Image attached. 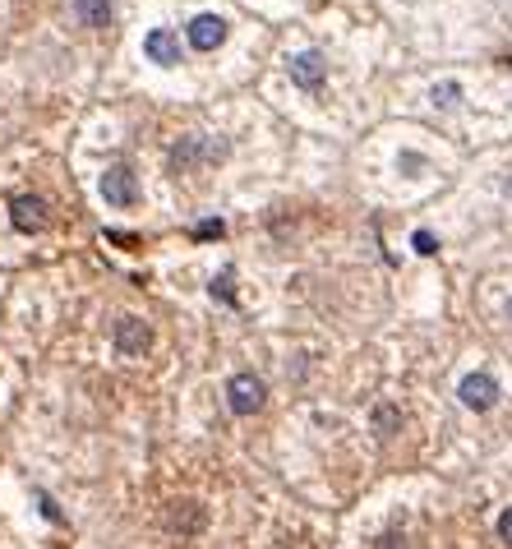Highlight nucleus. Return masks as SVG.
I'll list each match as a JSON object with an SVG mask.
<instances>
[{
  "mask_svg": "<svg viewBox=\"0 0 512 549\" xmlns=\"http://www.w3.org/2000/svg\"><path fill=\"white\" fill-rule=\"evenodd\" d=\"M10 222H14V231L37 236V231H47V222H51V203L37 199V194H14L10 199Z\"/></svg>",
  "mask_w": 512,
  "mask_h": 549,
  "instance_id": "1",
  "label": "nucleus"
},
{
  "mask_svg": "<svg viewBox=\"0 0 512 549\" xmlns=\"http://www.w3.org/2000/svg\"><path fill=\"white\" fill-rule=\"evenodd\" d=\"M263 397H268V388H263L259 374H236V379L227 383V406L236 416H254L263 406Z\"/></svg>",
  "mask_w": 512,
  "mask_h": 549,
  "instance_id": "2",
  "label": "nucleus"
},
{
  "mask_svg": "<svg viewBox=\"0 0 512 549\" xmlns=\"http://www.w3.org/2000/svg\"><path fill=\"white\" fill-rule=\"evenodd\" d=\"M102 199H107L111 208H134V203H139V180H134V171L111 167L107 176H102Z\"/></svg>",
  "mask_w": 512,
  "mask_h": 549,
  "instance_id": "3",
  "label": "nucleus"
},
{
  "mask_svg": "<svg viewBox=\"0 0 512 549\" xmlns=\"http://www.w3.org/2000/svg\"><path fill=\"white\" fill-rule=\"evenodd\" d=\"M227 42V19L222 14H194L190 19V47L194 51H217Z\"/></svg>",
  "mask_w": 512,
  "mask_h": 549,
  "instance_id": "4",
  "label": "nucleus"
},
{
  "mask_svg": "<svg viewBox=\"0 0 512 549\" xmlns=\"http://www.w3.org/2000/svg\"><path fill=\"white\" fill-rule=\"evenodd\" d=\"M153 347V328H148V323L143 319H120L116 323V351L120 356H143V351Z\"/></svg>",
  "mask_w": 512,
  "mask_h": 549,
  "instance_id": "5",
  "label": "nucleus"
},
{
  "mask_svg": "<svg viewBox=\"0 0 512 549\" xmlns=\"http://www.w3.org/2000/svg\"><path fill=\"white\" fill-rule=\"evenodd\" d=\"M457 397H462L471 411H489V406H494V397H499V383L489 379V374H466L462 388H457Z\"/></svg>",
  "mask_w": 512,
  "mask_h": 549,
  "instance_id": "6",
  "label": "nucleus"
},
{
  "mask_svg": "<svg viewBox=\"0 0 512 549\" xmlns=\"http://www.w3.org/2000/svg\"><path fill=\"white\" fill-rule=\"evenodd\" d=\"M143 51L153 65H180V37L171 28H153V33L143 37Z\"/></svg>",
  "mask_w": 512,
  "mask_h": 549,
  "instance_id": "7",
  "label": "nucleus"
},
{
  "mask_svg": "<svg viewBox=\"0 0 512 549\" xmlns=\"http://www.w3.org/2000/svg\"><path fill=\"white\" fill-rule=\"evenodd\" d=\"M323 74H328V65H323L319 51H300V56L291 60V79H296L300 88H319Z\"/></svg>",
  "mask_w": 512,
  "mask_h": 549,
  "instance_id": "8",
  "label": "nucleus"
},
{
  "mask_svg": "<svg viewBox=\"0 0 512 549\" xmlns=\"http://www.w3.org/2000/svg\"><path fill=\"white\" fill-rule=\"evenodd\" d=\"M74 14H79L88 28H107L111 24V5H107V0H74Z\"/></svg>",
  "mask_w": 512,
  "mask_h": 549,
  "instance_id": "9",
  "label": "nucleus"
},
{
  "mask_svg": "<svg viewBox=\"0 0 512 549\" xmlns=\"http://www.w3.org/2000/svg\"><path fill=\"white\" fill-rule=\"evenodd\" d=\"M171 526H176V531H199V526H203V513L194 508V503H176V513H171Z\"/></svg>",
  "mask_w": 512,
  "mask_h": 549,
  "instance_id": "10",
  "label": "nucleus"
},
{
  "mask_svg": "<svg viewBox=\"0 0 512 549\" xmlns=\"http://www.w3.org/2000/svg\"><path fill=\"white\" fill-rule=\"evenodd\" d=\"M213 296L227 300V305L236 300V291H231V273H217V277H213Z\"/></svg>",
  "mask_w": 512,
  "mask_h": 549,
  "instance_id": "11",
  "label": "nucleus"
},
{
  "mask_svg": "<svg viewBox=\"0 0 512 549\" xmlns=\"http://www.w3.org/2000/svg\"><path fill=\"white\" fill-rule=\"evenodd\" d=\"M374 425H379V434H393L397 411H393V406H379V411H374Z\"/></svg>",
  "mask_w": 512,
  "mask_h": 549,
  "instance_id": "12",
  "label": "nucleus"
},
{
  "mask_svg": "<svg viewBox=\"0 0 512 549\" xmlns=\"http://www.w3.org/2000/svg\"><path fill=\"white\" fill-rule=\"evenodd\" d=\"M453 97H457V88H453V84L434 88V102H439V107H453Z\"/></svg>",
  "mask_w": 512,
  "mask_h": 549,
  "instance_id": "13",
  "label": "nucleus"
},
{
  "mask_svg": "<svg viewBox=\"0 0 512 549\" xmlns=\"http://www.w3.org/2000/svg\"><path fill=\"white\" fill-rule=\"evenodd\" d=\"M499 540H503V545H512V508L499 517Z\"/></svg>",
  "mask_w": 512,
  "mask_h": 549,
  "instance_id": "14",
  "label": "nucleus"
},
{
  "mask_svg": "<svg viewBox=\"0 0 512 549\" xmlns=\"http://www.w3.org/2000/svg\"><path fill=\"white\" fill-rule=\"evenodd\" d=\"M416 250L420 254H434V236H429V231H416Z\"/></svg>",
  "mask_w": 512,
  "mask_h": 549,
  "instance_id": "15",
  "label": "nucleus"
},
{
  "mask_svg": "<svg viewBox=\"0 0 512 549\" xmlns=\"http://www.w3.org/2000/svg\"><path fill=\"white\" fill-rule=\"evenodd\" d=\"M37 503H42V513H47V517H51V522H60V508H56V503H51V499H47V494H37Z\"/></svg>",
  "mask_w": 512,
  "mask_h": 549,
  "instance_id": "16",
  "label": "nucleus"
},
{
  "mask_svg": "<svg viewBox=\"0 0 512 549\" xmlns=\"http://www.w3.org/2000/svg\"><path fill=\"white\" fill-rule=\"evenodd\" d=\"M383 549H397V536H388V540H383Z\"/></svg>",
  "mask_w": 512,
  "mask_h": 549,
  "instance_id": "17",
  "label": "nucleus"
}]
</instances>
